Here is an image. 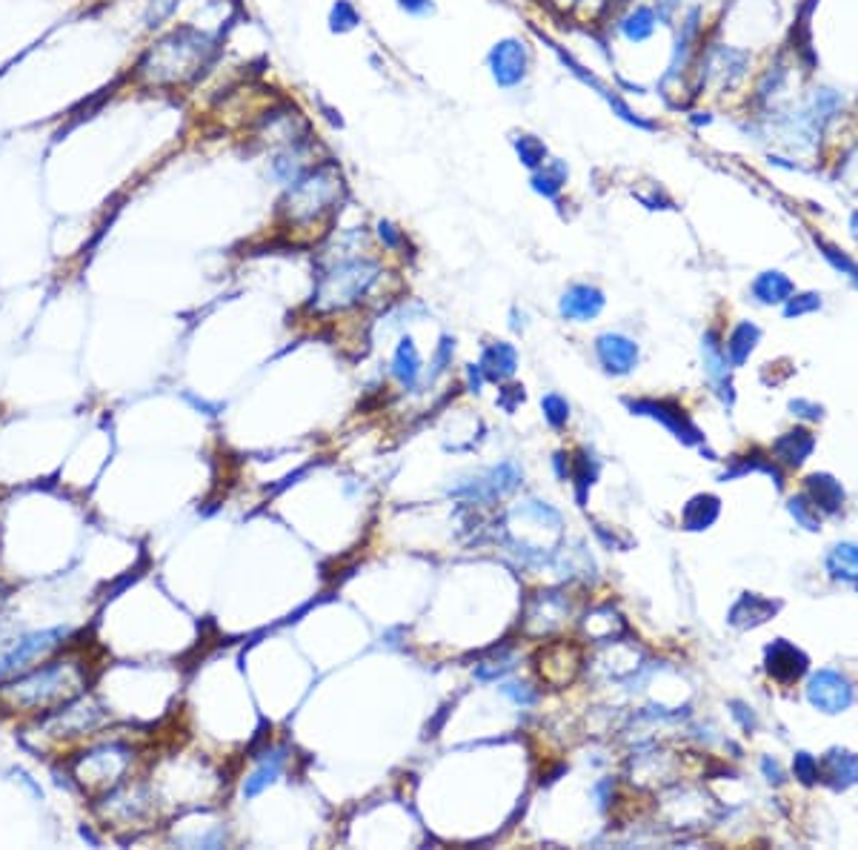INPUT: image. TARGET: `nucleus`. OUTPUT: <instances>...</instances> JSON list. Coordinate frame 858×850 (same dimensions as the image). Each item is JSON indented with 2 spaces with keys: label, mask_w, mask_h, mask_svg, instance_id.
<instances>
[{
  "label": "nucleus",
  "mask_w": 858,
  "mask_h": 850,
  "mask_svg": "<svg viewBox=\"0 0 858 850\" xmlns=\"http://www.w3.org/2000/svg\"><path fill=\"white\" fill-rule=\"evenodd\" d=\"M844 112V95L833 86H818L804 104L787 112L778 124L790 146H816Z\"/></svg>",
  "instance_id": "0eeeda50"
},
{
  "label": "nucleus",
  "mask_w": 858,
  "mask_h": 850,
  "mask_svg": "<svg viewBox=\"0 0 858 850\" xmlns=\"http://www.w3.org/2000/svg\"><path fill=\"white\" fill-rule=\"evenodd\" d=\"M567 181H570V166L561 158H550L547 164L530 172V189L535 195L547 198V201H558L564 187H567Z\"/></svg>",
  "instance_id": "4be33fe9"
},
{
  "label": "nucleus",
  "mask_w": 858,
  "mask_h": 850,
  "mask_svg": "<svg viewBox=\"0 0 858 850\" xmlns=\"http://www.w3.org/2000/svg\"><path fill=\"white\" fill-rule=\"evenodd\" d=\"M790 513H793L798 524L807 527V530H818V527H821V513H818V507L807 496L793 498V501H790Z\"/></svg>",
  "instance_id": "ea45409f"
},
{
  "label": "nucleus",
  "mask_w": 858,
  "mask_h": 850,
  "mask_svg": "<svg viewBox=\"0 0 858 850\" xmlns=\"http://www.w3.org/2000/svg\"><path fill=\"white\" fill-rule=\"evenodd\" d=\"M627 407L635 415H650L655 421H661L664 427H670L675 436L681 438L684 444H701V433L693 421L687 418V413L673 404V401H653V398H638V401H627Z\"/></svg>",
  "instance_id": "4468645a"
},
{
  "label": "nucleus",
  "mask_w": 858,
  "mask_h": 850,
  "mask_svg": "<svg viewBox=\"0 0 858 850\" xmlns=\"http://www.w3.org/2000/svg\"><path fill=\"white\" fill-rule=\"evenodd\" d=\"M395 6L407 18H429V15H435V0H395Z\"/></svg>",
  "instance_id": "c03bdc74"
},
{
  "label": "nucleus",
  "mask_w": 858,
  "mask_h": 850,
  "mask_svg": "<svg viewBox=\"0 0 858 850\" xmlns=\"http://www.w3.org/2000/svg\"><path fill=\"white\" fill-rule=\"evenodd\" d=\"M541 410H544V418L550 421L552 427H564L567 424V418H570V404L561 398V395H544V401H541Z\"/></svg>",
  "instance_id": "a19ab883"
},
{
  "label": "nucleus",
  "mask_w": 858,
  "mask_h": 850,
  "mask_svg": "<svg viewBox=\"0 0 858 850\" xmlns=\"http://www.w3.org/2000/svg\"><path fill=\"white\" fill-rule=\"evenodd\" d=\"M701 353H704V367H707V373H710V378H713L715 384L721 387V395L727 398V401H733V393H730V378H727V350L718 344V335L715 332H707L704 335V344H701Z\"/></svg>",
  "instance_id": "a878e982"
},
{
  "label": "nucleus",
  "mask_w": 858,
  "mask_h": 850,
  "mask_svg": "<svg viewBox=\"0 0 858 850\" xmlns=\"http://www.w3.org/2000/svg\"><path fill=\"white\" fill-rule=\"evenodd\" d=\"M764 773L770 776V782H781V770H778L776 762H770V759H764Z\"/></svg>",
  "instance_id": "603ef678"
},
{
  "label": "nucleus",
  "mask_w": 858,
  "mask_h": 850,
  "mask_svg": "<svg viewBox=\"0 0 858 850\" xmlns=\"http://www.w3.org/2000/svg\"><path fill=\"white\" fill-rule=\"evenodd\" d=\"M793 768H796V779H801L804 785H816L818 782V762L810 753H798Z\"/></svg>",
  "instance_id": "37998d69"
},
{
  "label": "nucleus",
  "mask_w": 858,
  "mask_h": 850,
  "mask_svg": "<svg viewBox=\"0 0 858 850\" xmlns=\"http://www.w3.org/2000/svg\"><path fill=\"white\" fill-rule=\"evenodd\" d=\"M681 3H684V0H655V12H658V18H661L664 26H673L675 12L681 9Z\"/></svg>",
  "instance_id": "de8ad7c7"
},
{
  "label": "nucleus",
  "mask_w": 858,
  "mask_h": 850,
  "mask_svg": "<svg viewBox=\"0 0 858 850\" xmlns=\"http://www.w3.org/2000/svg\"><path fill=\"white\" fill-rule=\"evenodd\" d=\"M215 49V38L198 26H175L152 43L138 61V75L155 86H175L198 78Z\"/></svg>",
  "instance_id": "7ed1b4c3"
},
{
  "label": "nucleus",
  "mask_w": 858,
  "mask_h": 850,
  "mask_svg": "<svg viewBox=\"0 0 858 850\" xmlns=\"http://www.w3.org/2000/svg\"><path fill=\"white\" fill-rule=\"evenodd\" d=\"M850 232H853V238L858 241V209L850 215Z\"/></svg>",
  "instance_id": "5fc2aeb1"
},
{
  "label": "nucleus",
  "mask_w": 858,
  "mask_h": 850,
  "mask_svg": "<svg viewBox=\"0 0 858 850\" xmlns=\"http://www.w3.org/2000/svg\"><path fill=\"white\" fill-rule=\"evenodd\" d=\"M75 642L72 624H49V627H29L12 636H0V682L23 673L43 659L55 656Z\"/></svg>",
  "instance_id": "423d86ee"
},
{
  "label": "nucleus",
  "mask_w": 858,
  "mask_h": 850,
  "mask_svg": "<svg viewBox=\"0 0 858 850\" xmlns=\"http://www.w3.org/2000/svg\"><path fill=\"white\" fill-rule=\"evenodd\" d=\"M327 23L332 35H349V32H355V29L364 23V18H361L358 6H355L352 0H335V3L329 6Z\"/></svg>",
  "instance_id": "72a5a7b5"
},
{
  "label": "nucleus",
  "mask_w": 858,
  "mask_h": 850,
  "mask_svg": "<svg viewBox=\"0 0 858 850\" xmlns=\"http://www.w3.org/2000/svg\"><path fill=\"white\" fill-rule=\"evenodd\" d=\"M807 656L798 650L796 644L778 639L767 647V673L781 682V685H793L804 673H807Z\"/></svg>",
  "instance_id": "a211bd4d"
},
{
  "label": "nucleus",
  "mask_w": 858,
  "mask_h": 850,
  "mask_svg": "<svg viewBox=\"0 0 858 850\" xmlns=\"http://www.w3.org/2000/svg\"><path fill=\"white\" fill-rule=\"evenodd\" d=\"M184 0H149L146 3V12H143V23L149 29H161L166 21H172V15L178 12Z\"/></svg>",
  "instance_id": "e433bc0d"
},
{
  "label": "nucleus",
  "mask_w": 858,
  "mask_h": 850,
  "mask_svg": "<svg viewBox=\"0 0 858 850\" xmlns=\"http://www.w3.org/2000/svg\"><path fill=\"white\" fill-rule=\"evenodd\" d=\"M518 484H521V473H518V467H512V464H501V467H495L492 473H487V478H478L472 487H458V490H455V496H467V498H475V501H492V498L507 496V493L515 490Z\"/></svg>",
  "instance_id": "6ab92c4d"
},
{
  "label": "nucleus",
  "mask_w": 858,
  "mask_h": 850,
  "mask_svg": "<svg viewBox=\"0 0 858 850\" xmlns=\"http://www.w3.org/2000/svg\"><path fill=\"white\" fill-rule=\"evenodd\" d=\"M467 381H470L472 393H481V384L487 381V375H484V370H481V364H472L470 370H467Z\"/></svg>",
  "instance_id": "8fccbe9b"
},
{
  "label": "nucleus",
  "mask_w": 858,
  "mask_h": 850,
  "mask_svg": "<svg viewBox=\"0 0 858 850\" xmlns=\"http://www.w3.org/2000/svg\"><path fill=\"white\" fill-rule=\"evenodd\" d=\"M103 725H109V713L89 693H83L78 699H72L69 705L46 713L41 719L26 722L29 733L38 739V747H49L55 753H61L63 747H78L89 739H95Z\"/></svg>",
  "instance_id": "20e7f679"
},
{
  "label": "nucleus",
  "mask_w": 858,
  "mask_h": 850,
  "mask_svg": "<svg viewBox=\"0 0 858 850\" xmlns=\"http://www.w3.org/2000/svg\"><path fill=\"white\" fill-rule=\"evenodd\" d=\"M824 776V782L830 788L847 790L858 782V756L850 750H830L824 756V773L818 770V779Z\"/></svg>",
  "instance_id": "5701e85b"
},
{
  "label": "nucleus",
  "mask_w": 858,
  "mask_h": 850,
  "mask_svg": "<svg viewBox=\"0 0 858 850\" xmlns=\"http://www.w3.org/2000/svg\"><path fill=\"white\" fill-rule=\"evenodd\" d=\"M758 338H761V330H758L753 321H741L736 330L730 332V338H727V361L733 364V367H741L747 358H750V353L756 350Z\"/></svg>",
  "instance_id": "cd10ccee"
},
{
  "label": "nucleus",
  "mask_w": 858,
  "mask_h": 850,
  "mask_svg": "<svg viewBox=\"0 0 858 850\" xmlns=\"http://www.w3.org/2000/svg\"><path fill=\"white\" fill-rule=\"evenodd\" d=\"M784 83H787V66H784V63L770 66V69L764 72V78H761V83H758V89H756L758 104H770L778 92L784 89Z\"/></svg>",
  "instance_id": "c9c22d12"
},
{
  "label": "nucleus",
  "mask_w": 858,
  "mask_h": 850,
  "mask_svg": "<svg viewBox=\"0 0 858 850\" xmlns=\"http://www.w3.org/2000/svg\"><path fill=\"white\" fill-rule=\"evenodd\" d=\"M713 121V112H693V115H690V124L693 126H710Z\"/></svg>",
  "instance_id": "3c124183"
},
{
  "label": "nucleus",
  "mask_w": 858,
  "mask_h": 850,
  "mask_svg": "<svg viewBox=\"0 0 858 850\" xmlns=\"http://www.w3.org/2000/svg\"><path fill=\"white\" fill-rule=\"evenodd\" d=\"M392 373H395V378H398L407 390L415 387V381H418V375H421V355L415 350V341H412V338H401V344H398V350H395V358H392Z\"/></svg>",
  "instance_id": "c85d7f7f"
},
{
  "label": "nucleus",
  "mask_w": 858,
  "mask_h": 850,
  "mask_svg": "<svg viewBox=\"0 0 858 850\" xmlns=\"http://www.w3.org/2000/svg\"><path fill=\"white\" fill-rule=\"evenodd\" d=\"M778 610V604L767 602L764 596H758V593H744L741 599L736 602V607L730 610V624H736V627H758V624H764L773 613Z\"/></svg>",
  "instance_id": "393cba45"
},
{
  "label": "nucleus",
  "mask_w": 858,
  "mask_h": 850,
  "mask_svg": "<svg viewBox=\"0 0 858 850\" xmlns=\"http://www.w3.org/2000/svg\"><path fill=\"white\" fill-rule=\"evenodd\" d=\"M750 61L753 55L747 49H738V46H727V43H710L704 52H701V61H698V81H695V95L707 86V83H718L721 89H730L736 86L747 69H750Z\"/></svg>",
  "instance_id": "9d476101"
},
{
  "label": "nucleus",
  "mask_w": 858,
  "mask_h": 850,
  "mask_svg": "<svg viewBox=\"0 0 858 850\" xmlns=\"http://www.w3.org/2000/svg\"><path fill=\"white\" fill-rule=\"evenodd\" d=\"M9 596H12V587H9L6 581L0 579V613H3V607L9 604Z\"/></svg>",
  "instance_id": "864d4df0"
},
{
  "label": "nucleus",
  "mask_w": 858,
  "mask_h": 850,
  "mask_svg": "<svg viewBox=\"0 0 858 850\" xmlns=\"http://www.w3.org/2000/svg\"><path fill=\"white\" fill-rule=\"evenodd\" d=\"M604 307H607V295H604V290H598L595 284H572V287L564 290L561 301H558L561 318L575 321V324L593 321V318L601 315Z\"/></svg>",
  "instance_id": "2eb2a0df"
},
{
  "label": "nucleus",
  "mask_w": 858,
  "mask_h": 850,
  "mask_svg": "<svg viewBox=\"0 0 858 850\" xmlns=\"http://www.w3.org/2000/svg\"><path fill=\"white\" fill-rule=\"evenodd\" d=\"M807 699L821 713H844L847 707L853 705L856 693H853V685L841 673H836V670H818L816 676L807 682Z\"/></svg>",
  "instance_id": "ddd939ff"
},
{
  "label": "nucleus",
  "mask_w": 858,
  "mask_h": 850,
  "mask_svg": "<svg viewBox=\"0 0 858 850\" xmlns=\"http://www.w3.org/2000/svg\"><path fill=\"white\" fill-rule=\"evenodd\" d=\"M807 493H810V501L816 504L818 510H824V513H838V507H841V501H844L841 484L830 476L807 478Z\"/></svg>",
  "instance_id": "c756f323"
},
{
  "label": "nucleus",
  "mask_w": 858,
  "mask_h": 850,
  "mask_svg": "<svg viewBox=\"0 0 858 850\" xmlns=\"http://www.w3.org/2000/svg\"><path fill=\"white\" fill-rule=\"evenodd\" d=\"M478 364H481V370L487 375V381H495V384H498V381H507V378L515 375V370H518V353H515L512 344L498 341V344H490V347L484 350Z\"/></svg>",
  "instance_id": "b1692460"
},
{
  "label": "nucleus",
  "mask_w": 858,
  "mask_h": 850,
  "mask_svg": "<svg viewBox=\"0 0 858 850\" xmlns=\"http://www.w3.org/2000/svg\"><path fill=\"white\" fill-rule=\"evenodd\" d=\"M341 192H344V178H341L338 166H309L292 187H286V198L281 207H284L289 224H315L341 204Z\"/></svg>",
  "instance_id": "39448f33"
},
{
  "label": "nucleus",
  "mask_w": 858,
  "mask_h": 850,
  "mask_svg": "<svg viewBox=\"0 0 858 850\" xmlns=\"http://www.w3.org/2000/svg\"><path fill=\"white\" fill-rule=\"evenodd\" d=\"M378 272H381V267L369 258H344V261L332 264L318 281L312 307L344 310V307L364 301V295L378 281Z\"/></svg>",
  "instance_id": "6e6552de"
},
{
  "label": "nucleus",
  "mask_w": 858,
  "mask_h": 850,
  "mask_svg": "<svg viewBox=\"0 0 858 850\" xmlns=\"http://www.w3.org/2000/svg\"><path fill=\"white\" fill-rule=\"evenodd\" d=\"M501 690H504V696H510L512 702H518V705H532L535 702V690H530L527 685H504Z\"/></svg>",
  "instance_id": "09e8293b"
},
{
  "label": "nucleus",
  "mask_w": 858,
  "mask_h": 850,
  "mask_svg": "<svg viewBox=\"0 0 858 850\" xmlns=\"http://www.w3.org/2000/svg\"><path fill=\"white\" fill-rule=\"evenodd\" d=\"M538 35H541V41L550 43V49H552V52H555V58L561 61V66H564V69L570 72L572 78H578V81L584 83V86H590L595 95H601V98H604V101L610 104V109H613L615 118H621L624 124L635 126V129H644V132H655V129H658V124H655V121H647V118H641V115L635 112L633 106H630V104H627V101H624V98H621V92H618V89H610L607 83H604V81H601V78H598V75H595L593 69H587L584 63L575 61V58H572L570 52H567V49H564L561 43L550 41V38H547L544 32H538Z\"/></svg>",
  "instance_id": "1a4fd4ad"
},
{
  "label": "nucleus",
  "mask_w": 858,
  "mask_h": 850,
  "mask_svg": "<svg viewBox=\"0 0 858 850\" xmlns=\"http://www.w3.org/2000/svg\"><path fill=\"white\" fill-rule=\"evenodd\" d=\"M816 247L821 249V255L830 261V267L833 270H838L844 278H850V284L858 290V264L847 255V252H841V249L836 247V244H830V241H824V238H818L816 235Z\"/></svg>",
  "instance_id": "f704fd0d"
},
{
  "label": "nucleus",
  "mask_w": 858,
  "mask_h": 850,
  "mask_svg": "<svg viewBox=\"0 0 858 850\" xmlns=\"http://www.w3.org/2000/svg\"><path fill=\"white\" fill-rule=\"evenodd\" d=\"M813 447H816V438L810 436L807 430H793V433L778 438L773 453L781 461H787V464H801L804 458L813 453Z\"/></svg>",
  "instance_id": "7c9ffc66"
},
{
  "label": "nucleus",
  "mask_w": 858,
  "mask_h": 850,
  "mask_svg": "<svg viewBox=\"0 0 858 850\" xmlns=\"http://www.w3.org/2000/svg\"><path fill=\"white\" fill-rule=\"evenodd\" d=\"M721 513V504L715 496H695L687 507H684V527L687 530H704L710 527Z\"/></svg>",
  "instance_id": "473e14b6"
},
{
  "label": "nucleus",
  "mask_w": 858,
  "mask_h": 850,
  "mask_svg": "<svg viewBox=\"0 0 858 850\" xmlns=\"http://www.w3.org/2000/svg\"><path fill=\"white\" fill-rule=\"evenodd\" d=\"M827 570L838 581H858V544H836L827 556Z\"/></svg>",
  "instance_id": "2f4dec72"
},
{
  "label": "nucleus",
  "mask_w": 858,
  "mask_h": 850,
  "mask_svg": "<svg viewBox=\"0 0 858 850\" xmlns=\"http://www.w3.org/2000/svg\"><path fill=\"white\" fill-rule=\"evenodd\" d=\"M378 238L387 249L404 247V229H398L392 221H378Z\"/></svg>",
  "instance_id": "a18cd8bd"
},
{
  "label": "nucleus",
  "mask_w": 858,
  "mask_h": 850,
  "mask_svg": "<svg viewBox=\"0 0 858 850\" xmlns=\"http://www.w3.org/2000/svg\"><path fill=\"white\" fill-rule=\"evenodd\" d=\"M9 776H12V782H15L18 788H23V793H26L32 802H43L41 779H35L26 768H12L9 770Z\"/></svg>",
  "instance_id": "79ce46f5"
},
{
  "label": "nucleus",
  "mask_w": 858,
  "mask_h": 850,
  "mask_svg": "<svg viewBox=\"0 0 858 850\" xmlns=\"http://www.w3.org/2000/svg\"><path fill=\"white\" fill-rule=\"evenodd\" d=\"M595 473H598V467H595V464L590 467V456H587V453H581V456L575 458V470H570V478L575 481L578 501H584V498H587V487H593Z\"/></svg>",
  "instance_id": "58836bf2"
},
{
  "label": "nucleus",
  "mask_w": 858,
  "mask_h": 850,
  "mask_svg": "<svg viewBox=\"0 0 858 850\" xmlns=\"http://www.w3.org/2000/svg\"><path fill=\"white\" fill-rule=\"evenodd\" d=\"M658 26H661V18H658L655 6H650V3H638L630 12H624L618 18V23H615L618 35L627 43H647L655 35Z\"/></svg>",
  "instance_id": "aec40b11"
},
{
  "label": "nucleus",
  "mask_w": 858,
  "mask_h": 850,
  "mask_svg": "<svg viewBox=\"0 0 858 850\" xmlns=\"http://www.w3.org/2000/svg\"><path fill=\"white\" fill-rule=\"evenodd\" d=\"M595 355L607 373L627 375L638 364V344L621 332H604L595 341Z\"/></svg>",
  "instance_id": "dca6fc26"
},
{
  "label": "nucleus",
  "mask_w": 858,
  "mask_h": 850,
  "mask_svg": "<svg viewBox=\"0 0 858 850\" xmlns=\"http://www.w3.org/2000/svg\"><path fill=\"white\" fill-rule=\"evenodd\" d=\"M92 682H95L92 656L83 647L69 644L61 653L0 682V716L18 719L26 725L89 693Z\"/></svg>",
  "instance_id": "f257e3e1"
},
{
  "label": "nucleus",
  "mask_w": 858,
  "mask_h": 850,
  "mask_svg": "<svg viewBox=\"0 0 858 850\" xmlns=\"http://www.w3.org/2000/svg\"><path fill=\"white\" fill-rule=\"evenodd\" d=\"M510 144L521 166H527L530 172H535L538 166H544L550 161V149L544 144V138H538L535 132H512Z\"/></svg>",
  "instance_id": "bb28decb"
},
{
  "label": "nucleus",
  "mask_w": 858,
  "mask_h": 850,
  "mask_svg": "<svg viewBox=\"0 0 858 850\" xmlns=\"http://www.w3.org/2000/svg\"><path fill=\"white\" fill-rule=\"evenodd\" d=\"M701 29H704V23H701V6H690L687 15L675 26L670 63H667V72L661 75V83H658L661 92H664L670 83L681 81V78L690 72V63H693L695 58V46H698V38H701Z\"/></svg>",
  "instance_id": "f8f14e48"
},
{
  "label": "nucleus",
  "mask_w": 858,
  "mask_h": 850,
  "mask_svg": "<svg viewBox=\"0 0 858 850\" xmlns=\"http://www.w3.org/2000/svg\"><path fill=\"white\" fill-rule=\"evenodd\" d=\"M816 310H821V295H818V292H793V295L784 301V315H787V318H801V315Z\"/></svg>",
  "instance_id": "4c0bfd02"
},
{
  "label": "nucleus",
  "mask_w": 858,
  "mask_h": 850,
  "mask_svg": "<svg viewBox=\"0 0 858 850\" xmlns=\"http://www.w3.org/2000/svg\"><path fill=\"white\" fill-rule=\"evenodd\" d=\"M750 292H753V298H756L758 304H764V307H773V304L784 307V301L796 292V284H793L790 275H784L781 270H764L753 278Z\"/></svg>",
  "instance_id": "412c9836"
},
{
  "label": "nucleus",
  "mask_w": 858,
  "mask_h": 850,
  "mask_svg": "<svg viewBox=\"0 0 858 850\" xmlns=\"http://www.w3.org/2000/svg\"><path fill=\"white\" fill-rule=\"evenodd\" d=\"M452 353H455V341H452L450 335H444L441 344H438V353H435V373H444V370H447V364L452 361Z\"/></svg>",
  "instance_id": "49530a36"
},
{
  "label": "nucleus",
  "mask_w": 858,
  "mask_h": 850,
  "mask_svg": "<svg viewBox=\"0 0 858 850\" xmlns=\"http://www.w3.org/2000/svg\"><path fill=\"white\" fill-rule=\"evenodd\" d=\"M135 762H138V747L132 742L118 736H95L75 747L72 753H66L63 768L75 788L89 799H98L129 782L135 773Z\"/></svg>",
  "instance_id": "f03ea898"
},
{
  "label": "nucleus",
  "mask_w": 858,
  "mask_h": 850,
  "mask_svg": "<svg viewBox=\"0 0 858 850\" xmlns=\"http://www.w3.org/2000/svg\"><path fill=\"white\" fill-rule=\"evenodd\" d=\"M487 69H490L492 83L504 92L524 86L532 69V52L527 41L510 35V38L492 43L487 52Z\"/></svg>",
  "instance_id": "9b49d317"
},
{
  "label": "nucleus",
  "mask_w": 858,
  "mask_h": 850,
  "mask_svg": "<svg viewBox=\"0 0 858 850\" xmlns=\"http://www.w3.org/2000/svg\"><path fill=\"white\" fill-rule=\"evenodd\" d=\"M286 759H289L286 747H266L261 756H255V768L249 770L244 776V782H241L244 799H255L266 788H272L281 779V773H284Z\"/></svg>",
  "instance_id": "f3484780"
}]
</instances>
